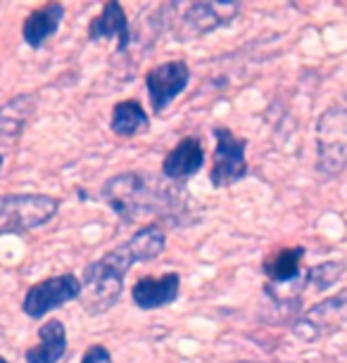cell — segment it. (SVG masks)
<instances>
[{"instance_id": "obj_11", "label": "cell", "mask_w": 347, "mask_h": 363, "mask_svg": "<svg viewBox=\"0 0 347 363\" xmlns=\"http://www.w3.org/2000/svg\"><path fill=\"white\" fill-rule=\"evenodd\" d=\"M205 164V150H202L197 138H183L172 152L165 157L162 171L169 181H186V178L195 176Z\"/></svg>"}, {"instance_id": "obj_22", "label": "cell", "mask_w": 347, "mask_h": 363, "mask_svg": "<svg viewBox=\"0 0 347 363\" xmlns=\"http://www.w3.org/2000/svg\"><path fill=\"white\" fill-rule=\"evenodd\" d=\"M0 363H8V361H5V359H3V356H0Z\"/></svg>"}, {"instance_id": "obj_12", "label": "cell", "mask_w": 347, "mask_h": 363, "mask_svg": "<svg viewBox=\"0 0 347 363\" xmlns=\"http://www.w3.org/2000/svg\"><path fill=\"white\" fill-rule=\"evenodd\" d=\"M88 38L91 40H103V38H119V52H124L128 43H131V33H128V19L121 10L119 3H105L103 12L93 19L88 26Z\"/></svg>"}, {"instance_id": "obj_8", "label": "cell", "mask_w": 347, "mask_h": 363, "mask_svg": "<svg viewBox=\"0 0 347 363\" xmlns=\"http://www.w3.org/2000/svg\"><path fill=\"white\" fill-rule=\"evenodd\" d=\"M188 79H190V69L181 60L158 65L155 69L148 72L145 86H148V95H150L155 112H162V109L188 86Z\"/></svg>"}, {"instance_id": "obj_18", "label": "cell", "mask_w": 347, "mask_h": 363, "mask_svg": "<svg viewBox=\"0 0 347 363\" xmlns=\"http://www.w3.org/2000/svg\"><path fill=\"white\" fill-rule=\"evenodd\" d=\"M345 318H347V292L314 306V309L304 316L302 323L314 328V330H329L333 325H340Z\"/></svg>"}, {"instance_id": "obj_17", "label": "cell", "mask_w": 347, "mask_h": 363, "mask_svg": "<svg viewBox=\"0 0 347 363\" xmlns=\"http://www.w3.org/2000/svg\"><path fill=\"white\" fill-rule=\"evenodd\" d=\"M148 124H150V119H148L145 109H143L136 100H124L119 102L117 107H114L112 112V133L117 135H136L141 131V128H145Z\"/></svg>"}, {"instance_id": "obj_6", "label": "cell", "mask_w": 347, "mask_h": 363, "mask_svg": "<svg viewBox=\"0 0 347 363\" xmlns=\"http://www.w3.org/2000/svg\"><path fill=\"white\" fill-rule=\"evenodd\" d=\"M216 150L212 160V171H209V181L214 188L233 186L248 174V162H245V140L236 138L228 128L216 126L214 128Z\"/></svg>"}, {"instance_id": "obj_15", "label": "cell", "mask_w": 347, "mask_h": 363, "mask_svg": "<svg viewBox=\"0 0 347 363\" xmlns=\"http://www.w3.org/2000/svg\"><path fill=\"white\" fill-rule=\"evenodd\" d=\"M302 257H304L302 247H288V250L276 252L274 257H269L267 262H264V273H267L271 280L269 285H288L307 276V273L300 271Z\"/></svg>"}, {"instance_id": "obj_3", "label": "cell", "mask_w": 347, "mask_h": 363, "mask_svg": "<svg viewBox=\"0 0 347 363\" xmlns=\"http://www.w3.org/2000/svg\"><path fill=\"white\" fill-rule=\"evenodd\" d=\"M316 169L338 176L347 167V107H329L316 124Z\"/></svg>"}, {"instance_id": "obj_9", "label": "cell", "mask_w": 347, "mask_h": 363, "mask_svg": "<svg viewBox=\"0 0 347 363\" xmlns=\"http://www.w3.org/2000/svg\"><path fill=\"white\" fill-rule=\"evenodd\" d=\"M36 102L31 95H19V98L5 102L0 107V155H8L15 150L26 119L33 114Z\"/></svg>"}, {"instance_id": "obj_13", "label": "cell", "mask_w": 347, "mask_h": 363, "mask_svg": "<svg viewBox=\"0 0 347 363\" xmlns=\"http://www.w3.org/2000/svg\"><path fill=\"white\" fill-rule=\"evenodd\" d=\"M38 345L26 349L29 363H57L67 352V333L62 320H48L38 328Z\"/></svg>"}, {"instance_id": "obj_20", "label": "cell", "mask_w": 347, "mask_h": 363, "mask_svg": "<svg viewBox=\"0 0 347 363\" xmlns=\"http://www.w3.org/2000/svg\"><path fill=\"white\" fill-rule=\"evenodd\" d=\"M81 363H112V356L110 352L103 347V345H93L86 349L84 359H81Z\"/></svg>"}, {"instance_id": "obj_2", "label": "cell", "mask_w": 347, "mask_h": 363, "mask_svg": "<svg viewBox=\"0 0 347 363\" xmlns=\"http://www.w3.org/2000/svg\"><path fill=\"white\" fill-rule=\"evenodd\" d=\"M103 200L114 209V214L121 216L124 221H136L143 214H160L172 204L167 188L148 183L145 176L141 174H119L110 178L103 186Z\"/></svg>"}, {"instance_id": "obj_1", "label": "cell", "mask_w": 347, "mask_h": 363, "mask_svg": "<svg viewBox=\"0 0 347 363\" xmlns=\"http://www.w3.org/2000/svg\"><path fill=\"white\" fill-rule=\"evenodd\" d=\"M133 264L136 259L126 242L103 255L98 262L88 264L84 271V283H81V306L93 316L112 309L121 297L124 278Z\"/></svg>"}, {"instance_id": "obj_7", "label": "cell", "mask_w": 347, "mask_h": 363, "mask_svg": "<svg viewBox=\"0 0 347 363\" xmlns=\"http://www.w3.org/2000/svg\"><path fill=\"white\" fill-rule=\"evenodd\" d=\"M236 15L238 3H193L181 15L174 33L179 40H190L228 24Z\"/></svg>"}, {"instance_id": "obj_4", "label": "cell", "mask_w": 347, "mask_h": 363, "mask_svg": "<svg viewBox=\"0 0 347 363\" xmlns=\"http://www.w3.org/2000/svg\"><path fill=\"white\" fill-rule=\"evenodd\" d=\"M60 200L50 195H3L0 197V233H26L57 214Z\"/></svg>"}, {"instance_id": "obj_14", "label": "cell", "mask_w": 347, "mask_h": 363, "mask_svg": "<svg viewBox=\"0 0 347 363\" xmlns=\"http://www.w3.org/2000/svg\"><path fill=\"white\" fill-rule=\"evenodd\" d=\"M65 17V8L60 3L43 5L40 10L31 12L22 26V36L31 48H40L48 36H53L60 29V22Z\"/></svg>"}, {"instance_id": "obj_10", "label": "cell", "mask_w": 347, "mask_h": 363, "mask_svg": "<svg viewBox=\"0 0 347 363\" xmlns=\"http://www.w3.org/2000/svg\"><path fill=\"white\" fill-rule=\"evenodd\" d=\"M181 278L179 273H167L162 278H141L133 285V304L138 309H160L179 297Z\"/></svg>"}, {"instance_id": "obj_19", "label": "cell", "mask_w": 347, "mask_h": 363, "mask_svg": "<svg viewBox=\"0 0 347 363\" xmlns=\"http://www.w3.org/2000/svg\"><path fill=\"white\" fill-rule=\"evenodd\" d=\"M343 273H345L343 264L329 262V264H319V266H314V269H309L307 271V280L316 287V290H326V287H331L333 283H338Z\"/></svg>"}, {"instance_id": "obj_16", "label": "cell", "mask_w": 347, "mask_h": 363, "mask_svg": "<svg viewBox=\"0 0 347 363\" xmlns=\"http://www.w3.org/2000/svg\"><path fill=\"white\" fill-rule=\"evenodd\" d=\"M126 245H128V250H131L136 264L153 262V259H158L162 252H165L167 235L160 225H145V228H141L138 233H133V238L126 240Z\"/></svg>"}, {"instance_id": "obj_21", "label": "cell", "mask_w": 347, "mask_h": 363, "mask_svg": "<svg viewBox=\"0 0 347 363\" xmlns=\"http://www.w3.org/2000/svg\"><path fill=\"white\" fill-rule=\"evenodd\" d=\"M0 169H3V155H0Z\"/></svg>"}, {"instance_id": "obj_5", "label": "cell", "mask_w": 347, "mask_h": 363, "mask_svg": "<svg viewBox=\"0 0 347 363\" xmlns=\"http://www.w3.org/2000/svg\"><path fill=\"white\" fill-rule=\"evenodd\" d=\"M79 297H81L79 278L72 276V273H65V276L40 280V283L29 287L22 309L26 316L43 318L45 313H50L53 309H60V306H65L67 301L79 299Z\"/></svg>"}]
</instances>
